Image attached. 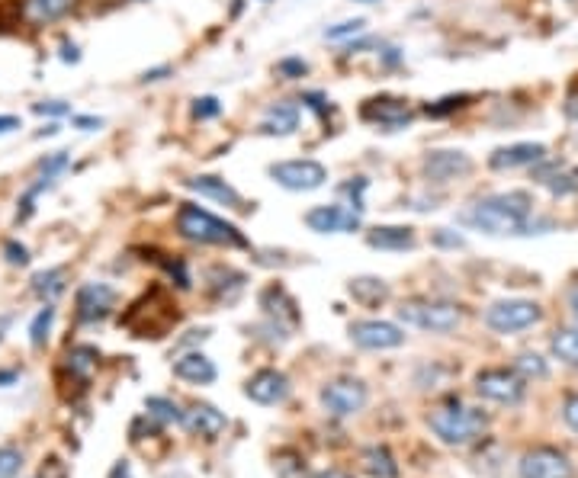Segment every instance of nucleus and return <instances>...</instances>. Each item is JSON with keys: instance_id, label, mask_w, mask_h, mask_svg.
Segmentation results:
<instances>
[{"instance_id": "obj_1", "label": "nucleus", "mask_w": 578, "mask_h": 478, "mask_svg": "<svg viewBox=\"0 0 578 478\" xmlns=\"http://www.w3.org/2000/svg\"><path fill=\"white\" fill-rule=\"evenodd\" d=\"M530 215H534V199H530V193L511 190V193L479 199V203H473L460 215V222L485 231V235L501 238V235H527Z\"/></svg>"}, {"instance_id": "obj_2", "label": "nucleus", "mask_w": 578, "mask_h": 478, "mask_svg": "<svg viewBox=\"0 0 578 478\" xmlns=\"http://www.w3.org/2000/svg\"><path fill=\"white\" fill-rule=\"evenodd\" d=\"M428 424L447 446H469L489 430V414L463 402H447L428 414Z\"/></svg>"}, {"instance_id": "obj_3", "label": "nucleus", "mask_w": 578, "mask_h": 478, "mask_svg": "<svg viewBox=\"0 0 578 478\" xmlns=\"http://www.w3.org/2000/svg\"><path fill=\"white\" fill-rule=\"evenodd\" d=\"M177 231L184 235L187 241H196V244H219V248H248V238L241 235V231L219 219V215H212L200 206L193 203H184L177 209Z\"/></svg>"}, {"instance_id": "obj_4", "label": "nucleus", "mask_w": 578, "mask_h": 478, "mask_svg": "<svg viewBox=\"0 0 578 478\" xmlns=\"http://www.w3.org/2000/svg\"><path fill=\"white\" fill-rule=\"evenodd\" d=\"M399 321L421 331H434V334H447L463 321V312L453 302H428V299H412L402 302L399 308Z\"/></svg>"}, {"instance_id": "obj_5", "label": "nucleus", "mask_w": 578, "mask_h": 478, "mask_svg": "<svg viewBox=\"0 0 578 478\" xmlns=\"http://www.w3.org/2000/svg\"><path fill=\"white\" fill-rule=\"evenodd\" d=\"M543 318V308L530 299H505L495 302L489 312H485V325H489L495 334H517L534 328Z\"/></svg>"}, {"instance_id": "obj_6", "label": "nucleus", "mask_w": 578, "mask_h": 478, "mask_svg": "<svg viewBox=\"0 0 578 478\" xmlns=\"http://www.w3.org/2000/svg\"><path fill=\"white\" fill-rule=\"evenodd\" d=\"M476 392L495 405H521L527 392V379L517 369H482L476 376Z\"/></svg>"}, {"instance_id": "obj_7", "label": "nucleus", "mask_w": 578, "mask_h": 478, "mask_svg": "<svg viewBox=\"0 0 578 478\" xmlns=\"http://www.w3.org/2000/svg\"><path fill=\"white\" fill-rule=\"evenodd\" d=\"M270 177H273V183H280L283 190L312 193V190H318V187H325L328 171H325V164H318V161H312V158H302V161L270 164Z\"/></svg>"}, {"instance_id": "obj_8", "label": "nucleus", "mask_w": 578, "mask_h": 478, "mask_svg": "<svg viewBox=\"0 0 578 478\" xmlns=\"http://www.w3.org/2000/svg\"><path fill=\"white\" fill-rule=\"evenodd\" d=\"M517 475L521 478H575L572 459L556 450V446H534L517 462Z\"/></svg>"}, {"instance_id": "obj_9", "label": "nucleus", "mask_w": 578, "mask_h": 478, "mask_svg": "<svg viewBox=\"0 0 578 478\" xmlns=\"http://www.w3.org/2000/svg\"><path fill=\"white\" fill-rule=\"evenodd\" d=\"M367 398L370 392L360 379H334L322 389V405L331 418H351V414L363 411Z\"/></svg>"}, {"instance_id": "obj_10", "label": "nucleus", "mask_w": 578, "mask_h": 478, "mask_svg": "<svg viewBox=\"0 0 578 478\" xmlns=\"http://www.w3.org/2000/svg\"><path fill=\"white\" fill-rule=\"evenodd\" d=\"M351 341L363 350H395L405 344V334L392 321H354Z\"/></svg>"}, {"instance_id": "obj_11", "label": "nucleus", "mask_w": 578, "mask_h": 478, "mask_svg": "<svg viewBox=\"0 0 578 478\" xmlns=\"http://www.w3.org/2000/svg\"><path fill=\"white\" fill-rule=\"evenodd\" d=\"M424 174L434 183H450V180H460L473 171V158L466 151H453V148H440V151H428L424 158Z\"/></svg>"}, {"instance_id": "obj_12", "label": "nucleus", "mask_w": 578, "mask_h": 478, "mask_svg": "<svg viewBox=\"0 0 578 478\" xmlns=\"http://www.w3.org/2000/svg\"><path fill=\"white\" fill-rule=\"evenodd\" d=\"M306 225L315 235H351L360 228V212L344 206H315L306 212Z\"/></svg>"}, {"instance_id": "obj_13", "label": "nucleus", "mask_w": 578, "mask_h": 478, "mask_svg": "<svg viewBox=\"0 0 578 478\" xmlns=\"http://www.w3.org/2000/svg\"><path fill=\"white\" fill-rule=\"evenodd\" d=\"M360 116L367 122H376V126H386V129H402L415 119L408 100H399V97H373L360 106Z\"/></svg>"}, {"instance_id": "obj_14", "label": "nucleus", "mask_w": 578, "mask_h": 478, "mask_svg": "<svg viewBox=\"0 0 578 478\" xmlns=\"http://www.w3.org/2000/svg\"><path fill=\"white\" fill-rule=\"evenodd\" d=\"M245 395L257 405H280L289 395V379L280 373V369H261V373H254L248 379Z\"/></svg>"}, {"instance_id": "obj_15", "label": "nucleus", "mask_w": 578, "mask_h": 478, "mask_svg": "<svg viewBox=\"0 0 578 478\" xmlns=\"http://www.w3.org/2000/svg\"><path fill=\"white\" fill-rule=\"evenodd\" d=\"M543 161H546V148L540 142H517V145L492 151L489 167H495V171H514V167H534Z\"/></svg>"}, {"instance_id": "obj_16", "label": "nucleus", "mask_w": 578, "mask_h": 478, "mask_svg": "<svg viewBox=\"0 0 578 478\" xmlns=\"http://www.w3.org/2000/svg\"><path fill=\"white\" fill-rule=\"evenodd\" d=\"M116 302V292L103 283H87L78 289V318L81 321H103L110 315V308Z\"/></svg>"}, {"instance_id": "obj_17", "label": "nucleus", "mask_w": 578, "mask_h": 478, "mask_svg": "<svg viewBox=\"0 0 578 478\" xmlns=\"http://www.w3.org/2000/svg\"><path fill=\"white\" fill-rule=\"evenodd\" d=\"M184 424L190 434H196V437H206V440H216L222 430L228 427V418L225 414L216 408V405H206V402H200V405H193L190 411H184Z\"/></svg>"}, {"instance_id": "obj_18", "label": "nucleus", "mask_w": 578, "mask_h": 478, "mask_svg": "<svg viewBox=\"0 0 578 478\" xmlns=\"http://www.w3.org/2000/svg\"><path fill=\"white\" fill-rule=\"evenodd\" d=\"M174 376L184 382H193V385H209V382H216L219 369L209 357H203V353H184V357L174 363Z\"/></svg>"}, {"instance_id": "obj_19", "label": "nucleus", "mask_w": 578, "mask_h": 478, "mask_svg": "<svg viewBox=\"0 0 578 478\" xmlns=\"http://www.w3.org/2000/svg\"><path fill=\"white\" fill-rule=\"evenodd\" d=\"M415 241V231L405 225H379L367 235V244L379 251H412Z\"/></svg>"}, {"instance_id": "obj_20", "label": "nucleus", "mask_w": 578, "mask_h": 478, "mask_svg": "<svg viewBox=\"0 0 578 478\" xmlns=\"http://www.w3.org/2000/svg\"><path fill=\"white\" fill-rule=\"evenodd\" d=\"M78 4L81 0H23V17L36 26H45V23L68 17Z\"/></svg>"}, {"instance_id": "obj_21", "label": "nucleus", "mask_w": 578, "mask_h": 478, "mask_svg": "<svg viewBox=\"0 0 578 478\" xmlns=\"http://www.w3.org/2000/svg\"><path fill=\"white\" fill-rule=\"evenodd\" d=\"M187 190L200 193V196H206V199H216V203L232 206V209L241 206L238 190L232 187V183H225L222 177H193V180H187Z\"/></svg>"}, {"instance_id": "obj_22", "label": "nucleus", "mask_w": 578, "mask_h": 478, "mask_svg": "<svg viewBox=\"0 0 578 478\" xmlns=\"http://www.w3.org/2000/svg\"><path fill=\"white\" fill-rule=\"evenodd\" d=\"M296 129H299V106L296 103H273L261 122L264 135H293Z\"/></svg>"}, {"instance_id": "obj_23", "label": "nucleus", "mask_w": 578, "mask_h": 478, "mask_svg": "<svg viewBox=\"0 0 578 478\" xmlns=\"http://www.w3.org/2000/svg\"><path fill=\"white\" fill-rule=\"evenodd\" d=\"M347 289H351V296L360 305H367V308L383 305L389 299V286L383 280H376V276H357V280H351V286H347Z\"/></svg>"}, {"instance_id": "obj_24", "label": "nucleus", "mask_w": 578, "mask_h": 478, "mask_svg": "<svg viewBox=\"0 0 578 478\" xmlns=\"http://www.w3.org/2000/svg\"><path fill=\"white\" fill-rule=\"evenodd\" d=\"M363 469L373 478H399V462L392 459L386 446H370V450L363 453Z\"/></svg>"}, {"instance_id": "obj_25", "label": "nucleus", "mask_w": 578, "mask_h": 478, "mask_svg": "<svg viewBox=\"0 0 578 478\" xmlns=\"http://www.w3.org/2000/svg\"><path fill=\"white\" fill-rule=\"evenodd\" d=\"M33 292L39 299L52 302L55 296H62L65 292V270L62 267H52V270H42L33 276Z\"/></svg>"}, {"instance_id": "obj_26", "label": "nucleus", "mask_w": 578, "mask_h": 478, "mask_svg": "<svg viewBox=\"0 0 578 478\" xmlns=\"http://www.w3.org/2000/svg\"><path fill=\"white\" fill-rule=\"evenodd\" d=\"M556 360H562L566 366L578 369V328H566V331H556L553 341H550Z\"/></svg>"}, {"instance_id": "obj_27", "label": "nucleus", "mask_w": 578, "mask_h": 478, "mask_svg": "<svg viewBox=\"0 0 578 478\" xmlns=\"http://www.w3.org/2000/svg\"><path fill=\"white\" fill-rule=\"evenodd\" d=\"M537 177H540V183H543V187L550 190L553 196L578 193V167H569V171H559V174H546V171H540Z\"/></svg>"}, {"instance_id": "obj_28", "label": "nucleus", "mask_w": 578, "mask_h": 478, "mask_svg": "<svg viewBox=\"0 0 578 478\" xmlns=\"http://www.w3.org/2000/svg\"><path fill=\"white\" fill-rule=\"evenodd\" d=\"M97 360H100V353L94 347H74L68 353V369H71V373H78L81 379H87L90 373H94Z\"/></svg>"}, {"instance_id": "obj_29", "label": "nucleus", "mask_w": 578, "mask_h": 478, "mask_svg": "<svg viewBox=\"0 0 578 478\" xmlns=\"http://www.w3.org/2000/svg\"><path fill=\"white\" fill-rule=\"evenodd\" d=\"M145 411H148V418H155L161 424H180V421H184L180 408L174 402H167V398H148Z\"/></svg>"}, {"instance_id": "obj_30", "label": "nucleus", "mask_w": 578, "mask_h": 478, "mask_svg": "<svg viewBox=\"0 0 578 478\" xmlns=\"http://www.w3.org/2000/svg\"><path fill=\"white\" fill-rule=\"evenodd\" d=\"M52 321H55V308L45 302V308L33 318V325H29V341H33V347H42L45 341H49Z\"/></svg>"}, {"instance_id": "obj_31", "label": "nucleus", "mask_w": 578, "mask_h": 478, "mask_svg": "<svg viewBox=\"0 0 578 478\" xmlns=\"http://www.w3.org/2000/svg\"><path fill=\"white\" fill-rule=\"evenodd\" d=\"M514 369L524 379H543L546 373H550V366H546V360L540 357V353H521V357L514 360Z\"/></svg>"}, {"instance_id": "obj_32", "label": "nucleus", "mask_w": 578, "mask_h": 478, "mask_svg": "<svg viewBox=\"0 0 578 478\" xmlns=\"http://www.w3.org/2000/svg\"><path fill=\"white\" fill-rule=\"evenodd\" d=\"M463 106H469V97H466V94H453V97H444V100L424 106V116L444 119V116H450V113H456V110H463Z\"/></svg>"}, {"instance_id": "obj_33", "label": "nucleus", "mask_w": 578, "mask_h": 478, "mask_svg": "<svg viewBox=\"0 0 578 478\" xmlns=\"http://www.w3.org/2000/svg\"><path fill=\"white\" fill-rule=\"evenodd\" d=\"M277 475L280 478H306V462L296 453H280L277 456Z\"/></svg>"}, {"instance_id": "obj_34", "label": "nucleus", "mask_w": 578, "mask_h": 478, "mask_svg": "<svg viewBox=\"0 0 578 478\" xmlns=\"http://www.w3.org/2000/svg\"><path fill=\"white\" fill-rule=\"evenodd\" d=\"M363 26H367V20H344V23H338V26H328L325 29V39H331V42H341V39H354L357 33H363Z\"/></svg>"}, {"instance_id": "obj_35", "label": "nucleus", "mask_w": 578, "mask_h": 478, "mask_svg": "<svg viewBox=\"0 0 578 478\" xmlns=\"http://www.w3.org/2000/svg\"><path fill=\"white\" fill-rule=\"evenodd\" d=\"M23 469V453L13 446H0V478H13Z\"/></svg>"}, {"instance_id": "obj_36", "label": "nucleus", "mask_w": 578, "mask_h": 478, "mask_svg": "<svg viewBox=\"0 0 578 478\" xmlns=\"http://www.w3.org/2000/svg\"><path fill=\"white\" fill-rule=\"evenodd\" d=\"M68 167V151H55L52 158H45L42 164H39V171H42V177H49V180H55L58 174H62Z\"/></svg>"}, {"instance_id": "obj_37", "label": "nucleus", "mask_w": 578, "mask_h": 478, "mask_svg": "<svg viewBox=\"0 0 578 478\" xmlns=\"http://www.w3.org/2000/svg\"><path fill=\"white\" fill-rule=\"evenodd\" d=\"M222 113V103L216 97H200L193 103V116L196 119H212V116H219Z\"/></svg>"}, {"instance_id": "obj_38", "label": "nucleus", "mask_w": 578, "mask_h": 478, "mask_svg": "<svg viewBox=\"0 0 578 478\" xmlns=\"http://www.w3.org/2000/svg\"><path fill=\"white\" fill-rule=\"evenodd\" d=\"M33 113H39V116H68L71 106L65 100H42V103L33 106Z\"/></svg>"}, {"instance_id": "obj_39", "label": "nucleus", "mask_w": 578, "mask_h": 478, "mask_svg": "<svg viewBox=\"0 0 578 478\" xmlns=\"http://www.w3.org/2000/svg\"><path fill=\"white\" fill-rule=\"evenodd\" d=\"M562 421L578 434V392L566 395V402H562Z\"/></svg>"}, {"instance_id": "obj_40", "label": "nucleus", "mask_w": 578, "mask_h": 478, "mask_svg": "<svg viewBox=\"0 0 578 478\" xmlns=\"http://www.w3.org/2000/svg\"><path fill=\"white\" fill-rule=\"evenodd\" d=\"M277 71L283 77H302V74H309V65L302 58H283L280 65H277Z\"/></svg>"}, {"instance_id": "obj_41", "label": "nucleus", "mask_w": 578, "mask_h": 478, "mask_svg": "<svg viewBox=\"0 0 578 478\" xmlns=\"http://www.w3.org/2000/svg\"><path fill=\"white\" fill-rule=\"evenodd\" d=\"M4 254H7V260H10L13 267H26L29 264V251L23 248V244H17V241H7Z\"/></svg>"}, {"instance_id": "obj_42", "label": "nucleus", "mask_w": 578, "mask_h": 478, "mask_svg": "<svg viewBox=\"0 0 578 478\" xmlns=\"http://www.w3.org/2000/svg\"><path fill=\"white\" fill-rule=\"evenodd\" d=\"M434 241H437V244H444V248H463V238H460V235H453L450 228H437V231H434Z\"/></svg>"}, {"instance_id": "obj_43", "label": "nucleus", "mask_w": 578, "mask_h": 478, "mask_svg": "<svg viewBox=\"0 0 578 478\" xmlns=\"http://www.w3.org/2000/svg\"><path fill=\"white\" fill-rule=\"evenodd\" d=\"M302 103L309 106V110H315L318 116H325L328 110H325V97L322 94H302Z\"/></svg>"}, {"instance_id": "obj_44", "label": "nucleus", "mask_w": 578, "mask_h": 478, "mask_svg": "<svg viewBox=\"0 0 578 478\" xmlns=\"http://www.w3.org/2000/svg\"><path fill=\"white\" fill-rule=\"evenodd\" d=\"M74 126L84 129V132H97L103 126V119H97V116H74Z\"/></svg>"}, {"instance_id": "obj_45", "label": "nucleus", "mask_w": 578, "mask_h": 478, "mask_svg": "<svg viewBox=\"0 0 578 478\" xmlns=\"http://www.w3.org/2000/svg\"><path fill=\"white\" fill-rule=\"evenodd\" d=\"M17 129H20V119H17V116H0V135L17 132Z\"/></svg>"}, {"instance_id": "obj_46", "label": "nucleus", "mask_w": 578, "mask_h": 478, "mask_svg": "<svg viewBox=\"0 0 578 478\" xmlns=\"http://www.w3.org/2000/svg\"><path fill=\"white\" fill-rule=\"evenodd\" d=\"M78 58H81L78 45H74V42H65V45H62V61H71V65H74V61H78Z\"/></svg>"}, {"instance_id": "obj_47", "label": "nucleus", "mask_w": 578, "mask_h": 478, "mask_svg": "<svg viewBox=\"0 0 578 478\" xmlns=\"http://www.w3.org/2000/svg\"><path fill=\"white\" fill-rule=\"evenodd\" d=\"M110 478H132V469H129V462H116Z\"/></svg>"}, {"instance_id": "obj_48", "label": "nucleus", "mask_w": 578, "mask_h": 478, "mask_svg": "<svg viewBox=\"0 0 578 478\" xmlns=\"http://www.w3.org/2000/svg\"><path fill=\"white\" fill-rule=\"evenodd\" d=\"M569 308H572V318H575V325H578V286L569 289Z\"/></svg>"}, {"instance_id": "obj_49", "label": "nucleus", "mask_w": 578, "mask_h": 478, "mask_svg": "<svg viewBox=\"0 0 578 478\" xmlns=\"http://www.w3.org/2000/svg\"><path fill=\"white\" fill-rule=\"evenodd\" d=\"M312 478H351V475L341 472V469H328V472H318V475H312Z\"/></svg>"}, {"instance_id": "obj_50", "label": "nucleus", "mask_w": 578, "mask_h": 478, "mask_svg": "<svg viewBox=\"0 0 578 478\" xmlns=\"http://www.w3.org/2000/svg\"><path fill=\"white\" fill-rule=\"evenodd\" d=\"M167 71H171V68H158V71H145V77H142V81H161V77H164Z\"/></svg>"}, {"instance_id": "obj_51", "label": "nucleus", "mask_w": 578, "mask_h": 478, "mask_svg": "<svg viewBox=\"0 0 578 478\" xmlns=\"http://www.w3.org/2000/svg\"><path fill=\"white\" fill-rule=\"evenodd\" d=\"M566 116H569V119H578V97H572V100L566 103Z\"/></svg>"}, {"instance_id": "obj_52", "label": "nucleus", "mask_w": 578, "mask_h": 478, "mask_svg": "<svg viewBox=\"0 0 578 478\" xmlns=\"http://www.w3.org/2000/svg\"><path fill=\"white\" fill-rule=\"evenodd\" d=\"M10 321H13L10 315H0V341H4V331L10 328Z\"/></svg>"}, {"instance_id": "obj_53", "label": "nucleus", "mask_w": 578, "mask_h": 478, "mask_svg": "<svg viewBox=\"0 0 578 478\" xmlns=\"http://www.w3.org/2000/svg\"><path fill=\"white\" fill-rule=\"evenodd\" d=\"M58 132V126H45L42 132H39V138H45V135H55Z\"/></svg>"}, {"instance_id": "obj_54", "label": "nucleus", "mask_w": 578, "mask_h": 478, "mask_svg": "<svg viewBox=\"0 0 578 478\" xmlns=\"http://www.w3.org/2000/svg\"><path fill=\"white\" fill-rule=\"evenodd\" d=\"M360 4H379V0H360Z\"/></svg>"}]
</instances>
